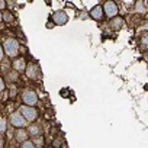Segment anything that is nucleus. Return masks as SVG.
<instances>
[{
  "instance_id": "6ab92c4d",
  "label": "nucleus",
  "mask_w": 148,
  "mask_h": 148,
  "mask_svg": "<svg viewBox=\"0 0 148 148\" xmlns=\"http://www.w3.org/2000/svg\"><path fill=\"white\" fill-rule=\"evenodd\" d=\"M8 8V3L5 2V0H0V12H5Z\"/></svg>"
},
{
  "instance_id": "5701e85b",
  "label": "nucleus",
  "mask_w": 148,
  "mask_h": 148,
  "mask_svg": "<svg viewBox=\"0 0 148 148\" xmlns=\"http://www.w3.org/2000/svg\"><path fill=\"white\" fill-rule=\"evenodd\" d=\"M0 22H3V16H2V12H0Z\"/></svg>"
},
{
  "instance_id": "423d86ee",
  "label": "nucleus",
  "mask_w": 148,
  "mask_h": 148,
  "mask_svg": "<svg viewBox=\"0 0 148 148\" xmlns=\"http://www.w3.org/2000/svg\"><path fill=\"white\" fill-rule=\"evenodd\" d=\"M51 19H52L54 25L62 26V25H65V23L68 22V15H67V12H65V10H57V12H54V13H52Z\"/></svg>"
},
{
  "instance_id": "f3484780",
  "label": "nucleus",
  "mask_w": 148,
  "mask_h": 148,
  "mask_svg": "<svg viewBox=\"0 0 148 148\" xmlns=\"http://www.w3.org/2000/svg\"><path fill=\"white\" fill-rule=\"evenodd\" d=\"M5 89H6V82H5V79L2 76H0V93H2Z\"/></svg>"
},
{
  "instance_id": "1a4fd4ad",
  "label": "nucleus",
  "mask_w": 148,
  "mask_h": 148,
  "mask_svg": "<svg viewBox=\"0 0 148 148\" xmlns=\"http://www.w3.org/2000/svg\"><path fill=\"white\" fill-rule=\"evenodd\" d=\"M89 15H90V18L95 19V21H102V19L105 18V13H103V8H102V5H96L95 8H92L90 12H89Z\"/></svg>"
},
{
  "instance_id": "dca6fc26",
  "label": "nucleus",
  "mask_w": 148,
  "mask_h": 148,
  "mask_svg": "<svg viewBox=\"0 0 148 148\" xmlns=\"http://www.w3.org/2000/svg\"><path fill=\"white\" fill-rule=\"evenodd\" d=\"M19 148H36V147L34 145V142H32L31 139H26V141L21 142V147H19Z\"/></svg>"
},
{
  "instance_id": "9b49d317",
  "label": "nucleus",
  "mask_w": 148,
  "mask_h": 148,
  "mask_svg": "<svg viewBox=\"0 0 148 148\" xmlns=\"http://www.w3.org/2000/svg\"><path fill=\"white\" fill-rule=\"evenodd\" d=\"M28 135L29 136H32V138H35V136H38V135H41V126L39 125H36V123H31L29 126H28Z\"/></svg>"
},
{
  "instance_id": "7ed1b4c3",
  "label": "nucleus",
  "mask_w": 148,
  "mask_h": 148,
  "mask_svg": "<svg viewBox=\"0 0 148 148\" xmlns=\"http://www.w3.org/2000/svg\"><path fill=\"white\" fill-rule=\"evenodd\" d=\"M9 122H10V125H12L13 128H16V129L25 128V126L28 125L26 119L22 116V113H21L19 110H16V112H12V113H10V116H9Z\"/></svg>"
},
{
  "instance_id": "6e6552de",
  "label": "nucleus",
  "mask_w": 148,
  "mask_h": 148,
  "mask_svg": "<svg viewBox=\"0 0 148 148\" xmlns=\"http://www.w3.org/2000/svg\"><path fill=\"white\" fill-rule=\"evenodd\" d=\"M25 73H26V76H28L31 80H35V79H38V76H39V68H38V65H36L35 62H29V64L26 65Z\"/></svg>"
},
{
  "instance_id": "ddd939ff",
  "label": "nucleus",
  "mask_w": 148,
  "mask_h": 148,
  "mask_svg": "<svg viewBox=\"0 0 148 148\" xmlns=\"http://www.w3.org/2000/svg\"><path fill=\"white\" fill-rule=\"evenodd\" d=\"M2 16H3V21H5L6 23H12V22L15 21V15H13L10 10H5V12H2Z\"/></svg>"
},
{
  "instance_id": "4468645a",
  "label": "nucleus",
  "mask_w": 148,
  "mask_h": 148,
  "mask_svg": "<svg viewBox=\"0 0 148 148\" xmlns=\"http://www.w3.org/2000/svg\"><path fill=\"white\" fill-rule=\"evenodd\" d=\"M31 141L34 142V145H35L36 148H42V147L45 145V139H44L42 135H38V136H35V138L31 139Z\"/></svg>"
},
{
  "instance_id": "412c9836",
  "label": "nucleus",
  "mask_w": 148,
  "mask_h": 148,
  "mask_svg": "<svg viewBox=\"0 0 148 148\" xmlns=\"http://www.w3.org/2000/svg\"><path fill=\"white\" fill-rule=\"evenodd\" d=\"M5 147V138H3V135L0 134V148H3Z\"/></svg>"
},
{
  "instance_id": "20e7f679",
  "label": "nucleus",
  "mask_w": 148,
  "mask_h": 148,
  "mask_svg": "<svg viewBox=\"0 0 148 148\" xmlns=\"http://www.w3.org/2000/svg\"><path fill=\"white\" fill-rule=\"evenodd\" d=\"M22 100H23V105H26V106H36V103H38V95H36V92L35 90H32V89H26L23 93H22Z\"/></svg>"
},
{
  "instance_id": "f03ea898",
  "label": "nucleus",
  "mask_w": 148,
  "mask_h": 148,
  "mask_svg": "<svg viewBox=\"0 0 148 148\" xmlns=\"http://www.w3.org/2000/svg\"><path fill=\"white\" fill-rule=\"evenodd\" d=\"M19 112H21L22 116L26 119V122L34 123V122L38 119V110H36V108H34V106H26V105H23V106L19 108Z\"/></svg>"
},
{
  "instance_id": "aec40b11",
  "label": "nucleus",
  "mask_w": 148,
  "mask_h": 148,
  "mask_svg": "<svg viewBox=\"0 0 148 148\" xmlns=\"http://www.w3.org/2000/svg\"><path fill=\"white\" fill-rule=\"evenodd\" d=\"M3 57H5V51H3V45L0 44V62L3 61Z\"/></svg>"
},
{
  "instance_id": "9d476101",
  "label": "nucleus",
  "mask_w": 148,
  "mask_h": 148,
  "mask_svg": "<svg viewBox=\"0 0 148 148\" xmlns=\"http://www.w3.org/2000/svg\"><path fill=\"white\" fill-rule=\"evenodd\" d=\"M109 25H110V28L113 29V31H119L123 25H125V21H123V18L122 16H115V18H112L110 19V22H109Z\"/></svg>"
},
{
  "instance_id": "0eeeda50",
  "label": "nucleus",
  "mask_w": 148,
  "mask_h": 148,
  "mask_svg": "<svg viewBox=\"0 0 148 148\" xmlns=\"http://www.w3.org/2000/svg\"><path fill=\"white\" fill-rule=\"evenodd\" d=\"M26 65H28V62L25 61L23 57H16V58L12 60V68H13V71H16V73L25 71V70H26Z\"/></svg>"
},
{
  "instance_id": "2eb2a0df",
  "label": "nucleus",
  "mask_w": 148,
  "mask_h": 148,
  "mask_svg": "<svg viewBox=\"0 0 148 148\" xmlns=\"http://www.w3.org/2000/svg\"><path fill=\"white\" fill-rule=\"evenodd\" d=\"M8 131V121L5 118H0V134H5Z\"/></svg>"
},
{
  "instance_id": "f257e3e1",
  "label": "nucleus",
  "mask_w": 148,
  "mask_h": 148,
  "mask_svg": "<svg viewBox=\"0 0 148 148\" xmlns=\"http://www.w3.org/2000/svg\"><path fill=\"white\" fill-rule=\"evenodd\" d=\"M19 49H21L19 42H18L16 39H13V38H8V39L3 42V51H5V54H8L9 57L16 58V55L19 54Z\"/></svg>"
},
{
  "instance_id": "a211bd4d",
  "label": "nucleus",
  "mask_w": 148,
  "mask_h": 148,
  "mask_svg": "<svg viewBox=\"0 0 148 148\" xmlns=\"http://www.w3.org/2000/svg\"><path fill=\"white\" fill-rule=\"evenodd\" d=\"M62 145V141L60 139V138H57V139H54L52 141V147H55V148H60Z\"/></svg>"
},
{
  "instance_id": "39448f33",
  "label": "nucleus",
  "mask_w": 148,
  "mask_h": 148,
  "mask_svg": "<svg viewBox=\"0 0 148 148\" xmlns=\"http://www.w3.org/2000/svg\"><path fill=\"white\" fill-rule=\"evenodd\" d=\"M102 8H103V13H105V16H108L109 19L118 16V13H119V8H118V5H116L115 2H112V0H108V2H105V5H103Z\"/></svg>"
},
{
  "instance_id": "4be33fe9",
  "label": "nucleus",
  "mask_w": 148,
  "mask_h": 148,
  "mask_svg": "<svg viewBox=\"0 0 148 148\" xmlns=\"http://www.w3.org/2000/svg\"><path fill=\"white\" fill-rule=\"evenodd\" d=\"M52 26H54V22H52V21H49V22L47 23V28H52Z\"/></svg>"
},
{
  "instance_id": "f8f14e48",
  "label": "nucleus",
  "mask_w": 148,
  "mask_h": 148,
  "mask_svg": "<svg viewBox=\"0 0 148 148\" xmlns=\"http://www.w3.org/2000/svg\"><path fill=\"white\" fill-rule=\"evenodd\" d=\"M15 138H16V141H19V142H23V141H26V139H29V135H28V131H26V129H23V128H21V129H16V134H15Z\"/></svg>"
}]
</instances>
